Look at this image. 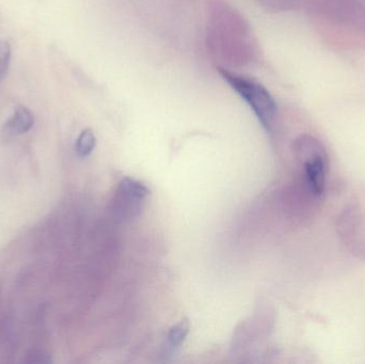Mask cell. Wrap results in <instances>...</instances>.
I'll use <instances>...</instances> for the list:
<instances>
[{
	"mask_svg": "<svg viewBox=\"0 0 365 364\" xmlns=\"http://www.w3.org/2000/svg\"><path fill=\"white\" fill-rule=\"evenodd\" d=\"M222 78L246 102L263 128L270 132L278 115V105L269 91L257 81L220 68Z\"/></svg>",
	"mask_w": 365,
	"mask_h": 364,
	"instance_id": "6da1fadb",
	"label": "cell"
},
{
	"mask_svg": "<svg viewBox=\"0 0 365 364\" xmlns=\"http://www.w3.org/2000/svg\"><path fill=\"white\" fill-rule=\"evenodd\" d=\"M296 151L304 162V177L311 192L322 196L327 179L328 157L325 147L311 136H302L296 141Z\"/></svg>",
	"mask_w": 365,
	"mask_h": 364,
	"instance_id": "7a4b0ae2",
	"label": "cell"
},
{
	"mask_svg": "<svg viewBox=\"0 0 365 364\" xmlns=\"http://www.w3.org/2000/svg\"><path fill=\"white\" fill-rule=\"evenodd\" d=\"M34 119L31 111L24 106H17L13 117L6 122L4 130L10 135L25 134L34 126Z\"/></svg>",
	"mask_w": 365,
	"mask_h": 364,
	"instance_id": "3957f363",
	"label": "cell"
},
{
	"mask_svg": "<svg viewBox=\"0 0 365 364\" xmlns=\"http://www.w3.org/2000/svg\"><path fill=\"white\" fill-rule=\"evenodd\" d=\"M119 189L122 196L133 201H143L150 194L149 188L145 187L140 182L130 177H126L120 183Z\"/></svg>",
	"mask_w": 365,
	"mask_h": 364,
	"instance_id": "277c9868",
	"label": "cell"
},
{
	"mask_svg": "<svg viewBox=\"0 0 365 364\" xmlns=\"http://www.w3.org/2000/svg\"><path fill=\"white\" fill-rule=\"evenodd\" d=\"M189 331H190V323H189L188 320H186V318L178 323L175 326L171 327L168 336H167V341H168L169 348H170L171 350L180 348V346L184 343L185 340H186Z\"/></svg>",
	"mask_w": 365,
	"mask_h": 364,
	"instance_id": "5b68a950",
	"label": "cell"
},
{
	"mask_svg": "<svg viewBox=\"0 0 365 364\" xmlns=\"http://www.w3.org/2000/svg\"><path fill=\"white\" fill-rule=\"evenodd\" d=\"M96 139L91 130H83L76 141V152L81 157H87L96 147Z\"/></svg>",
	"mask_w": 365,
	"mask_h": 364,
	"instance_id": "8992f818",
	"label": "cell"
},
{
	"mask_svg": "<svg viewBox=\"0 0 365 364\" xmlns=\"http://www.w3.org/2000/svg\"><path fill=\"white\" fill-rule=\"evenodd\" d=\"M11 46L6 41H0V81L6 77L10 63Z\"/></svg>",
	"mask_w": 365,
	"mask_h": 364,
	"instance_id": "52a82bcc",
	"label": "cell"
}]
</instances>
